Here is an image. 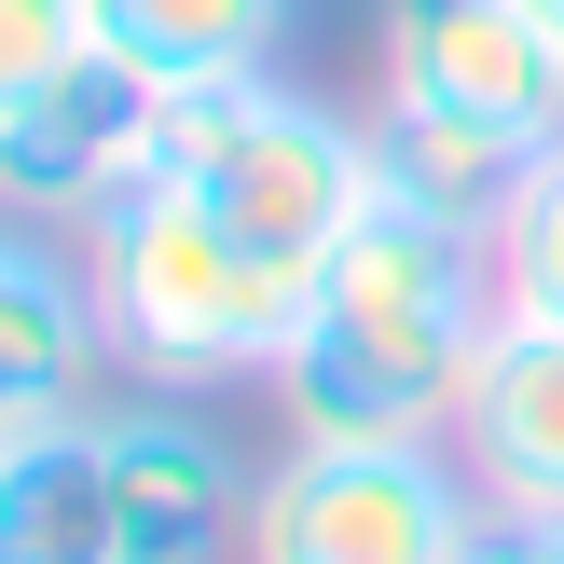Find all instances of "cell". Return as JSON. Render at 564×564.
I'll return each instance as SVG.
<instances>
[{"instance_id": "cell-1", "label": "cell", "mask_w": 564, "mask_h": 564, "mask_svg": "<svg viewBox=\"0 0 564 564\" xmlns=\"http://www.w3.org/2000/svg\"><path fill=\"white\" fill-rule=\"evenodd\" d=\"M496 317H510L496 248L372 193V220L303 290V330L275 358V413H290V441H441Z\"/></svg>"}, {"instance_id": "cell-2", "label": "cell", "mask_w": 564, "mask_h": 564, "mask_svg": "<svg viewBox=\"0 0 564 564\" xmlns=\"http://www.w3.org/2000/svg\"><path fill=\"white\" fill-rule=\"evenodd\" d=\"M83 275H97L110 358H124L138 386H180V400L193 386H275V358H290V330H303V290H317V275L262 262V248L193 180H165V165L110 220H83Z\"/></svg>"}, {"instance_id": "cell-3", "label": "cell", "mask_w": 564, "mask_h": 564, "mask_svg": "<svg viewBox=\"0 0 564 564\" xmlns=\"http://www.w3.org/2000/svg\"><path fill=\"white\" fill-rule=\"evenodd\" d=\"M152 165L193 180L262 262H290V275H317L330 248L372 220V124H345L330 97H303V83H275V69L165 97Z\"/></svg>"}, {"instance_id": "cell-4", "label": "cell", "mask_w": 564, "mask_h": 564, "mask_svg": "<svg viewBox=\"0 0 564 564\" xmlns=\"http://www.w3.org/2000/svg\"><path fill=\"white\" fill-rule=\"evenodd\" d=\"M482 482L455 441H290L248 482V564H468Z\"/></svg>"}, {"instance_id": "cell-5", "label": "cell", "mask_w": 564, "mask_h": 564, "mask_svg": "<svg viewBox=\"0 0 564 564\" xmlns=\"http://www.w3.org/2000/svg\"><path fill=\"white\" fill-rule=\"evenodd\" d=\"M152 138H165V97L124 69V55L55 69L42 97L0 110V220H42V235L83 248V220H110L138 180H152Z\"/></svg>"}, {"instance_id": "cell-6", "label": "cell", "mask_w": 564, "mask_h": 564, "mask_svg": "<svg viewBox=\"0 0 564 564\" xmlns=\"http://www.w3.org/2000/svg\"><path fill=\"white\" fill-rule=\"evenodd\" d=\"M97 468H110V538L124 564H248V482L262 468L180 400H97Z\"/></svg>"}, {"instance_id": "cell-7", "label": "cell", "mask_w": 564, "mask_h": 564, "mask_svg": "<svg viewBox=\"0 0 564 564\" xmlns=\"http://www.w3.org/2000/svg\"><path fill=\"white\" fill-rule=\"evenodd\" d=\"M386 55V97H441V110H482L510 138H564V28L538 0H386L372 28Z\"/></svg>"}, {"instance_id": "cell-8", "label": "cell", "mask_w": 564, "mask_h": 564, "mask_svg": "<svg viewBox=\"0 0 564 564\" xmlns=\"http://www.w3.org/2000/svg\"><path fill=\"white\" fill-rule=\"evenodd\" d=\"M97 372H110V317H97L83 248L42 220H0V441L83 427Z\"/></svg>"}, {"instance_id": "cell-9", "label": "cell", "mask_w": 564, "mask_h": 564, "mask_svg": "<svg viewBox=\"0 0 564 564\" xmlns=\"http://www.w3.org/2000/svg\"><path fill=\"white\" fill-rule=\"evenodd\" d=\"M455 468L482 482V510H551L564 523V317H496L482 358H468V400H455Z\"/></svg>"}, {"instance_id": "cell-10", "label": "cell", "mask_w": 564, "mask_h": 564, "mask_svg": "<svg viewBox=\"0 0 564 564\" xmlns=\"http://www.w3.org/2000/svg\"><path fill=\"white\" fill-rule=\"evenodd\" d=\"M523 180H538V138L482 124V110H441V97H386L372 110V193L413 220H441V235H510Z\"/></svg>"}, {"instance_id": "cell-11", "label": "cell", "mask_w": 564, "mask_h": 564, "mask_svg": "<svg viewBox=\"0 0 564 564\" xmlns=\"http://www.w3.org/2000/svg\"><path fill=\"white\" fill-rule=\"evenodd\" d=\"M97 55H124L152 97L248 83L290 55V0H97Z\"/></svg>"}, {"instance_id": "cell-12", "label": "cell", "mask_w": 564, "mask_h": 564, "mask_svg": "<svg viewBox=\"0 0 564 564\" xmlns=\"http://www.w3.org/2000/svg\"><path fill=\"white\" fill-rule=\"evenodd\" d=\"M0 564H124L97 413L83 427H42V441H0Z\"/></svg>"}, {"instance_id": "cell-13", "label": "cell", "mask_w": 564, "mask_h": 564, "mask_svg": "<svg viewBox=\"0 0 564 564\" xmlns=\"http://www.w3.org/2000/svg\"><path fill=\"white\" fill-rule=\"evenodd\" d=\"M496 290H510L523 317H564V138L538 152V180H523L510 235H496Z\"/></svg>"}, {"instance_id": "cell-14", "label": "cell", "mask_w": 564, "mask_h": 564, "mask_svg": "<svg viewBox=\"0 0 564 564\" xmlns=\"http://www.w3.org/2000/svg\"><path fill=\"white\" fill-rule=\"evenodd\" d=\"M97 55V0H0V110Z\"/></svg>"}, {"instance_id": "cell-15", "label": "cell", "mask_w": 564, "mask_h": 564, "mask_svg": "<svg viewBox=\"0 0 564 564\" xmlns=\"http://www.w3.org/2000/svg\"><path fill=\"white\" fill-rule=\"evenodd\" d=\"M468 564H564V523H551V510H482Z\"/></svg>"}, {"instance_id": "cell-16", "label": "cell", "mask_w": 564, "mask_h": 564, "mask_svg": "<svg viewBox=\"0 0 564 564\" xmlns=\"http://www.w3.org/2000/svg\"><path fill=\"white\" fill-rule=\"evenodd\" d=\"M538 14H551V28H564V0H538Z\"/></svg>"}]
</instances>
